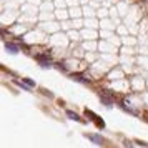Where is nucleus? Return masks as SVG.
I'll return each mask as SVG.
<instances>
[{
	"instance_id": "nucleus-8",
	"label": "nucleus",
	"mask_w": 148,
	"mask_h": 148,
	"mask_svg": "<svg viewBox=\"0 0 148 148\" xmlns=\"http://www.w3.org/2000/svg\"><path fill=\"white\" fill-rule=\"evenodd\" d=\"M23 82H25V83H27V85H28V87H30V88H34V87H35V82L28 80V78H25V80H23Z\"/></svg>"
},
{
	"instance_id": "nucleus-1",
	"label": "nucleus",
	"mask_w": 148,
	"mask_h": 148,
	"mask_svg": "<svg viewBox=\"0 0 148 148\" xmlns=\"http://www.w3.org/2000/svg\"><path fill=\"white\" fill-rule=\"evenodd\" d=\"M85 115H88V116H90V120H93V121H95V123H97V125H98L100 128L105 127L103 120H101V118H98V116H97V115H95L93 112H90V110H85Z\"/></svg>"
},
{
	"instance_id": "nucleus-6",
	"label": "nucleus",
	"mask_w": 148,
	"mask_h": 148,
	"mask_svg": "<svg viewBox=\"0 0 148 148\" xmlns=\"http://www.w3.org/2000/svg\"><path fill=\"white\" fill-rule=\"evenodd\" d=\"M67 116H68V118H70V120H75V121H82V118H80V116H78V115L75 113V112H70V110H68V112H67Z\"/></svg>"
},
{
	"instance_id": "nucleus-2",
	"label": "nucleus",
	"mask_w": 148,
	"mask_h": 148,
	"mask_svg": "<svg viewBox=\"0 0 148 148\" xmlns=\"http://www.w3.org/2000/svg\"><path fill=\"white\" fill-rule=\"evenodd\" d=\"M37 60L40 62L42 67H52V62H50V58H47V57H43V55H37Z\"/></svg>"
},
{
	"instance_id": "nucleus-3",
	"label": "nucleus",
	"mask_w": 148,
	"mask_h": 148,
	"mask_svg": "<svg viewBox=\"0 0 148 148\" xmlns=\"http://www.w3.org/2000/svg\"><path fill=\"white\" fill-rule=\"evenodd\" d=\"M87 138L88 140H92L95 143V145H101V143H103V138H101L100 135H93V133H88L87 135Z\"/></svg>"
},
{
	"instance_id": "nucleus-7",
	"label": "nucleus",
	"mask_w": 148,
	"mask_h": 148,
	"mask_svg": "<svg viewBox=\"0 0 148 148\" xmlns=\"http://www.w3.org/2000/svg\"><path fill=\"white\" fill-rule=\"evenodd\" d=\"M100 98H101V101H103L105 105H112V101H113L112 98H110V97H107L105 93H101V95H100Z\"/></svg>"
},
{
	"instance_id": "nucleus-4",
	"label": "nucleus",
	"mask_w": 148,
	"mask_h": 148,
	"mask_svg": "<svg viewBox=\"0 0 148 148\" xmlns=\"http://www.w3.org/2000/svg\"><path fill=\"white\" fill-rule=\"evenodd\" d=\"M5 50H7L8 53H17V52H18V47H17V45H15V43H10V42H7V43H5Z\"/></svg>"
},
{
	"instance_id": "nucleus-5",
	"label": "nucleus",
	"mask_w": 148,
	"mask_h": 148,
	"mask_svg": "<svg viewBox=\"0 0 148 148\" xmlns=\"http://www.w3.org/2000/svg\"><path fill=\"white\" fill-rule=\"evenodd\" d=\"M72 80H77V82H80V83H90L88 78H83V75H78V73L72 75Z\"/></svg>"
}]
</instances>
